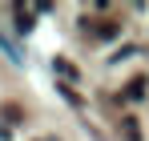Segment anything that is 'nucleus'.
<instances>
[{
  "label": "nucleus",
  "mask_w": 149,
  "mask_h": 141,
  "mask_svg": "<svg viewBox=\"0 0 149 141\" xmlns=\"http://www.w3.org/2000/svg\"><path fill=\"white\" fill-rule=\"evenodd\" d=\"M97 32H101V36H117V24H113V20H105V24L97 28Z\"/></svg>",
  "instance_id": "2"
},
{
  "label": "nucleus",
  "mask_w": 149,
  "mask_h": 141,
  "mask_svg": "<svg viewBox=\"0 0 149 141\" xmlns=\"http://www.w3.org/2000/svg\"><path fill=\"white\" fill-rule=\"evenodd\" d=\"M12 16H16V28H20V32H28V28H32V12H28L24 4H16V8H12Z\"/></svg>",
  "instance_id": "1"
}]
</instances>
